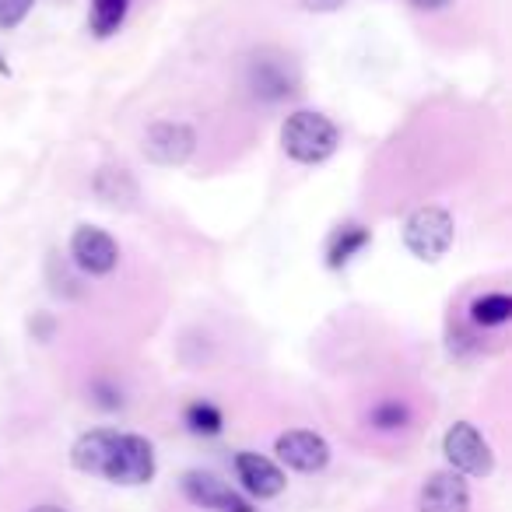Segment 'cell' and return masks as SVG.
I'll return each instance as SVG.
<instances>
[{"label":"cell","mask_w":512,"mask_h":512,"mask_svg":"<svg viewBox=\"0 0 512 512\" xmlns=\"http://www.w3.org/2000/svg\"><path fill=\"white\" fill-rule=\"evenodd\" d=\"M32 8H36V0H0V29L15 32L32 15Z\"/></svg>","instance_id":"19"},{"label":"cell","mask_w":512,"mask_h":512,"mask_svg":"<svg viewBox=\"0 0 512 512\" xmlns=\"http://www.w3.org/2000/svg\"><path fill=\"white\" fill-rule=\"evenodd\" d=\"M232 467H235V477H239V488L246 491V495L260 498V502L278 498L281 491L288 488V477H285V470H281V463L264 453L242 449V453H235Z\"/></svg>","instance_id":"8"},{"label":"cell","mask_w":512,"mask_h":512,"mask_svg":"<svg viewBox=\"0 0 512 512\" xmlns=\"http://www.w3.org/2000/svg\"><path fill=\"white\" fill-rule=\"evenodd\" d=\"M116 435L113 428H92V432L78 435V442L71 446V463L88 477H102L109 467V456H113L116 446Z\"/></svg>","instance_id":"11"},{"label":"cell","mask_w":512,"mask_h":512,"mask_svg":"<svg viewBox=\"0 0 512 512\" xmlns=\"http://www.w3.org/2000/svg\"><path fill=\"white\" fill-rule=\"evenodd\" d=\"M369 242H372V228L358 225V221L341 225L327 242V267H330V271H344V267H348L351 260H355V256L369 246Z\"/></svg>","instance_id":"12"},{"label":"cell","mask_w":512,"mask_h":512,"mask_svg":"<svg viewBox=\"0 0 512 512\" xmlns=\"http://www.w3.org/2000/svg\"><path fill=\"white\" fill-rule=\"evenodd\" d=\"M281 148L299 165H323L341 148V130L330 116L316 113V109H295L281 123Z\"/></svg>","instance_id":"1"},{"label":"cell","mask_w":512,"mask_h":512,"mask_svg":"<svg viewBox=\"0 0 512 512\" xmlns=\"http://www.w3.org/2000/svg\"><path fill=\"white\" fill-rule=\"evenodd\" d=\"M351 0H299L302 11H313V15H330V11L348 8Z\"/></svg>","instance_id":"20"},{"label":"cell","mask_w":512,"mask_h":512,"mask_svg":"<svg viewBox=\"0 0 512 512\" xmlns=\"http://www.w3.org/2000/svg\"><path fill=\"white\" fill-rule=\"evenodd\" d=\"M253 92L267 102H278L295 92V74L281 60H256L253 64Z\"/></svg>","instance_id":"13"},{"label":"cell","mask_w":512,"mask_h":512,"mask_svg":"<svg viewBox=\"0 0 512 512\" xmlns=\"http://www.w3.org/2000/svg\"><path fill=\"white\" fill-rule=\"evenodd\" d=\"M369 425L376 432H404L411 425V407L404 400H379L369 411Z\"/></svg>","instance_id":"18"},{"label":"cell","mask_w":512,"mask_h":512,"mask_svg":"<svg viewBox=\"0 0 512 512\" xmlns=\"http://www.w3.org/2000/svg\"><path fill=\"white\" fill-rule=\"evenodd\" d=\"M71 260L78 271L92 274V278H106L120 267V246L106 228L78 225L71 235Z\"/></svg>","instance_id":"6"},{"label":"cell","mask_w":512,"mask_h":512,"mask_svg":"<svg viewBox=\"0 0 512 512\" xmlns=\"http://www.w3.org/2000/svg\"><path fill=\"white\" fill-rule=\"evenodd\" d=\"M470 320L484 330H495V327H505L512 320V299L505 292H484L474 299L470 306Z\"/></svg>","instance_id":"15"},{"label":"cell","mask_w":512,"mask_h":512,"mask_svg":"<svg viewBox=\"0 0 512 512\" xmlns=\"http://www.w3.org/2000/svg\"><path fill=\"white\" fill-rule=\"evenodd\" d=\"M29 512H67V509H60V505H50V502H46V505H36V509H29Z\"/></svg>","instance_id":"22"},{"label":"cell","mask_w":512,"mask_h":512,"mask_svg":"<svg viewBox=\"0 0 512 512\" xmlns=\"http://www.w3.org/2000/svg\"><path fill=\"white\" fill-rule=\"evenodd\" d=\"M130 11V0H92V15H88V25H92V36L109 39L123 29Z\"/></svg>","instance_id":"16"},{"label":"cell","mask_w":512,"mask_h":512,"mask_svg":"<svg viewBox=\"0 0 512 512\" xmlns=\"http://www.w3.org/2000/svg\"><path fill=\"white\" fill-rule=\"evenodd\" d=\"M418 512H470V484L456 470H432L418 491Z\"/></svg>","instance_id":"10"},{"label":"cell","mask_w":512,"mask_h":512,"mask_svg":"<svg viewBox=\"0 0 512 512\" xmlns=\"http://www.w3.org/2000/svg\"><path fill=\"white\" fill-rule=\"evenodd\" d=\"M274 453L295 474H320L330 463V442L320 432H309V428H288L274 442Z\"/></svg>","instance_id":"7"},{"label":"cell","mask_w":512,"mask_h":512,"mask_svg":"<svg viewBox=\"0 0 512 512\" xmlns=\"http://www.w3.org/2000/svg\"><path fill=\"white\" fill-rule=\"evenodd\" d=\"M155 470V446L137 432H120L102 477L113 484H123V488H141V484L155 481Z\"/></svg>","instance_id":"4"},{"label":"cell","mask_w":512,"mask_h":512,"mask_svg":"<svg viewBox=\"0 0 512 512\" xmlns=\"http://www.w3.org/2000/svg\"><path fill=\"white\" fill-rule=\"evenodd\" d=\"M183 421L193 435H204V439L221 435V428H225V414H221V407L211 404V400H193L183 411Z\"/></svg>","instance_id":"17"},{"label":"cell","mask_w":512,"mask_h":512,"mask_svg":"<svg viewBox=\"0 0 512 512\" xmlns=\"http://www.w3.org/2000/svg\"><path fill=\"white\" fill-rule=\"evenodd\" d=\"M442 456H446L449 470H456L463 477H488L495 470V453H491L488 439L470 421H456V425L446 428Z\"/></svg>","instance_id":"3"},{"label":"cell","mask_w":512,"mask_h":512,"mask_svg":"<svg viewBox=\"0 0 512 512\" xmlns=\"http://www.w3.org/2000/svg\"><path fill=\"white\" fill-rule=\"evenodd\" d=\"M453 0H411V8L414 11H442V8H449Z\"/></svg>","instance_id":"21"},{"label":"cell","mask_w":512,"mask_h":512,"mask_svg":"<svg viewBox=\"0 0 512 512\" xmlns=\"http://www.w3.org/2000/svg\"><path fill=\"white\" fill-rule=\"evenodd\" d=\"M183 495L190 498L197 509L207 512H256L253 502L246 495H239L235 488H228L225 481H218L214 474H204V470H186L183 481H179Z\"/></svg>","instance_id":"9"},{"label":"cell","mask_w":512,"mask_h":512,"mask_svg":"<svg viewBox=\"0 0 512 512\" xmlns=\"http://www.w3.org/2000/svg\"><path fill=\"white\" fill-rule=\"evenodd\" d=\"M141 151L151 165H162V169H176L186 165L197 151V130L183 120H158L144 130Z\"/></svg>","instance_id":"5"},{"label":"cell","mask_w":512,"mask_h":512,"mask_svg":"<svg viewBox=\"0 0 512 512\" xmlns=\"http://www.w3.org/2000/svg\"><path fill=\"white\" fill-rule=\"evenodd\" d=\"M92 190L109 207H134L137 193H141L127 169H99L92 179Z\"/></svg>","instance_id":"14"},{"label":"cell","mask_w":512,"mask_h":512,"mask_svg":"<svg viewBox=\"0 0 512 512\" xmlns=\"http://www.w3.org/2000/svg\"><path fill=\"white\" fill-rule=\"evenodd\" d=\"M456 239V225L453 214L446 207L425 204L418 211L407 214L404 221V246L411 249V256H418L421 264H435L453 249Z\"/></svg>","instance_id":"2"}]
</instances>
